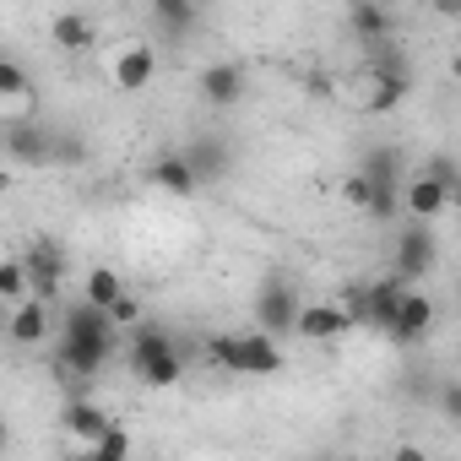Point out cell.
I'll use <instances>...</instances> for the list:
<instances>
[{"label":"cell","instance_id":"obj_2","mask_svg":"<svg viewBox=\"0 0 461 461\" xmlns=\"http://www.w3.org/2000/svg\"><path fill=\"white\" fill-rule=\"evenodd\" d=\"M206 364L228 369V375H277L283 369V353H277V337L267 331H240V337H206Z\"/></svg>","mask_w":461,"mask_h":461},{"label":"cell","instance_id":"obj_15","mask_svg":"<svg viewBox=\"0 0 461 461\" xmlns=\"http://www.w3.org/2000/svg\"><path fill=\"white\" fill-rule=\"evenodd\" d=\"M348 28H353L358 44H380V39H391V12L380 6V0H353V6H348Z\"/></svg>","mask_w":461,"mask_h":461},{"label":"cell","instance_id":"obj_7","mask_svg":"<svg viewBox=\"0 0 461 461\" xmlns=\"http://www.w3.org/2000/svg\"><path fill=\"white\" fill-rule=\"evenodd\" d=\"M429 331H434V299L407 283V288H402V304H396V315H391V326H385V337L402 342V348H412V342H423Z\"/></svg>","mask_w":461,"mask_h":461},{"label":"cell","instance_id":"obj_20","mask_svg":"<svg viewBox=\"0 0 461 461\" xmlns=\"http://www.w3.org/2000/svg\"><path fill=\"white\" fill-rule=\"evenodd\" d=\"M407 93H412V77H369V98H364V109H369V114H391Z\"/></svg>","mask_w":461,"mask_h":461},{"label":"cell","instance_id":"obj_19","mask_svg":"<svg viewBox=\"0 0 461 461\" xmlns=\"http://www.w3.org/2000/svg\"><path fill=\"white\" fill-rule=\"evenodd\" d=\"M50 39H55L60 50H87V44L98 39V28H93L82 12H60V17L50 23Z\"/></svg>","mask_w":461,"mask_h":461},{"label":"cell","instance_id":"obj_17","mask_svg":"<svg viewBox=\"0 0 461 461\" xmlns=\"http://www.w3.org/2000/svg\"><path fill=\"white\" fill-rule=\"evenodd\" d=\"M185 163L195 168V179H201V185H206V179H222V174H228V147H222V141H212V136H201V141L185 152Z\"/></svg>","mask_w":461,"mask_h":461},{"label":"cell","instance_id":"obj_10","mask_svg":"<svg viewBox=\"0 0 461 461\" xmlns=\"http://www.w3.org/2000/svg\"><path fill=\"white\" fill-rule=\"evenodd\" d=\"M109 77L120 93H141L152 77H158V50L152 44H125L114 60H109Z\"/></svg>","mask_w":461,"mask_h":461},{"label":"cell","instance_id":"obj_31","mask_svg":"<svg viewBox=\"0 0 461 461\" xmlns=\"http://www.w3.org/2000/svg\"><path fill=\"white\" fill-rule=\"evenodd\" d=\"M6 185H12V179H6V174H0V190H6Z\"/></svg>","mask_w":461,"mask_h":461},{"label":"cell","instance_id":"obj_5","mask_svg":"<svg viewBox=\"0 0 461 461\" xmlns=\"http://www.w3.org/2000/svg\"><path fill=\"white\" fill-rule=\"evenodd\" d=\"M299 288L294 283H283V277H272L261 294H256V331H267V337H283V331H294V321H299Z\"/></svg>","mask_w":461,"mask_h":461},{"label":"cell","instance_id":"obj_23","mask_svg":"<svg viewBox=\"0 0 461 461\" xmlns=\"http://www.w3.org/2000/svg\"><path fill=\"white\" fill-rule=\"evenodd\" d=\"M120 294H125V283H120L109 267H93V272H87V294H82V299H93V304H104V310H109Z\"/></svg>","mask_w":461,"mask_h":461},{"label":"cell","instance_id":"obj_26","mask_svg":"<svg viewBox=\"0 0 461 461\" xmlns=\"http://www.w3.org/2000/svg\"><path fill=\"white\" fill-rule=\"evenodd\" d=\"M28 294V277H23V261H0V299H23Z\"/></svg>","mask_w":461,"mask_h":461},{"label":"cell","instance_id":"obj_1","mask_svg":"<svg viewBox=\"0 0 461 461\" xmlns=\"http://www.w3.org/2000/svg\"><path fill=\"white\" fill-rule=\"evenodd\" d=\"M114 353V321L104 304L77 299L60 326V380H93Z\"/></svg>","mask_w":461,"mask_h":461},{"label":"cell","instance_id":"obj_21","mask_svg":"<svg viewBox=\"0 0 461 461\" xmlns=\"http://www.w3.org/2000/svg\"><path fill=\"white\" fill-rule=\"evenodd\" d=\"M358 174H364L369 185H396V190H402V152H396V147H375V152L358 163Z\"/></svg>","mask_w":461,"mask_h":461},{"label":"cell","instance_id":"obj_13","mask_svg":"<svg viewBox=\"0 0 461 461\" xmlns=\"http://www.w3.org/2000/svg\"><path fill=\"white\" fill-rule=\"evenodd\" d=\"M402 206H407L418 222H429V217H439V212L450 206V190H445V185L423 168V174H412V179L402 185Z\"/></svg>","mask_w":461,"mask_h":461},{"label":"cell","instance_id":"obj_6","mask_svg":"<svg viewBox=\"0 0 461 461\" xmlns=\"http://www.w3.org/2000/svg\"><path fill=\"white\" fill-rule=\"evenodd\" d=\"M434 267H439V240L412 217V228H402V240H396V277L402 283H423Z\"/></svg>","mask_w":461,"mask_h":461},{"label":"cell","instance_id":"obj_27","mask_svg":"<svg viewBox=\"0 0 461 461\" xmlns=\"http://www.w3.org/2000/svg\"><path fill=\"white\" fill-rule=\"evenodd\" d=\"M429 174H434V179H439L450 195L461 190V174H456V158H450V152H434V158H429Z\"/></svg>","mask_w":461,"mask_h":461},{"label":"cell","instance_id":"obj_14","mask_svg":"<svg viewBox=\"0 0 461 461\" xmlns=\"http://www.w3.org/2000/svg\"><path fill=\"white\" fill-rule=\"evenodd\" d=\"M147 179H152L163 195H195V190H201V179H195V168L185 163V152H163Z\"/></svg>","mask_w":461,"mask_h":461},{"label":"cell","instance_id":"obj_3","mask_svg":"<svg viewBox=\"0 0 461 461\" xmlns=\"http://www.w3.org/2000/svg\"><path fill=\"white\" fill-rule=\"evenodd\" d=\"M131 331V369L141 375V385H152V391H168V385H179V375H185V358H179V348H174V337L168 331H158V326H125Z\"/></svg>","mask_w":461,"mask_h":461},{"label":"cell","instance_id":"obj_28","mask_svg":"<svg viewBox=\"0 0 461 461\" xmlns=\"http://www.w3.org/2000/svg\"><path fill=\"white\" fill-rule=\"evenodd\" d=\"M109 321H114V331H125V326H136V321H141V304H136L131 294H120V299L109 304Z\"/></svg>","mask_w":461,"mask_h":461},{"label":"cell","instance_id":"obj_11","mask_svg":"<svg viewBox=\"0 0 461 461\" xmlns=\"http://www.w3.org/2000/svg\"><path fill=\"white\" fill-rule=\"evenodd\" d=\"M294 331H299L304 342H337V337H348V331H353V321H348V310H342V304H299Z\"/></svg>","mask_w":461,"mask_h":461},{"label":"cell","instance_id":"obj_16","mask_svg":"<svg viewBox=\"0 0 461 461\" xmlns=\"http://www.w3.org/2000/svg\"><path fill=\"white\" fill-rule=\"evenodd\" d=\"M60 423L82 439V445H93L98 434H104V423H109V412L98 407V402H87V396H71L66 402V412H60Z\"/></svg>","mask_w":461,"mask_h":461},{"label":"cell","instance_id":"obj_22","mask_svg":"<svg viewBox=\"0 0 461 461\" xmlns=\"http://www.w3.org/2000/svg\"><path fill=\"white\" fill-rule=\"evenodd\" d=\"M0 104H28L33 109V77L6 55H0Z\"/></svg>","mask_w":461,"mask_h":461},{"label":"cell","instance_id":"obj_25","mask_svg":"<svg viewBox=\"0 0 461 461\" xmlns=\"http://www.w3.org/2000/svg\"><path fill=\"white\" fill-rule=\"evenodd\" d=\"M50 163H71V168L87 163V141H82V136H55V131H50Z\"/></svg>","mask_w":461,"mask_h":461},{"label":"cell","instance_id":"obj_24","mask_svg":"<svg viewBox=\"0 0 461 461\" xmlns=\"http://www.w3.org/2000/svg\"><path fill=\"white\" fill-rule=\"evenodd\" d=\"M93 456H104V461H120V456H131V434H125V429L109 418V423H104V434L93 439Z\"/></svg>","mask_w":461,"mask_h":461},{"label":"cell","instance_id":"obj_29","mask_svg":"<svg viewBox=\"0 0 461 461\" xmlns=\"http://www.w3.org/2000/svg\"><path fill=\"white\" fill-rule=\"evenodd\" d=\"M439 407H445V418H461V385H456V380H445V391H439Z\"/></svg>","mask_w":461,"mask_h":461},{"label":"cell","instance_id":"obj_9","mask_svg":"<svg viewBox=\"0 0 461 461\" xmlns=\"http://www.w3.org/2000/svg\"><path fill=\"white\" fill-rule=\"evenodd\" d=\"M201 98L212 104V109H234L240 98H245V66H234V60H212V66H201Z\"/></svg>","mask_w":461,"mask_h":461},{"label":"cell","instance_id":"obj_8","mask_svg":"<svg viewBox=\"0 0 461 461\" xmlns=\"http://www.w3.org/2000/svg\"><path fill=\"white\" fill-rule=\"evenodd\" d=\"M0 147H6V158H17V163H28V168H44V163H50V131H44L39 120H28V114L0 131Z\"/></svg>","mask_w":461,"mask_h":461},{"label":"cell","instance_id":"obj_18","mask_svg":"<svg viewBox=\"0 0 461 461\" xmlns=\"http://www.w3.org/2000/svg\"><path fill=\"white\" fill-rule=\"evenodd\" d=\"M152 23L168 33V39H185L195 28V0H152Z\"/></svg>","mask_w":461,"mask_h":461},{"label":"cell","instance_id":"obj_12","mask_svg":"<svg viewBox=\"0 0 461 461\" xmlns=\"http://www.w3.org/2000/svg\"><path fill=\"white\" fill-rule=\"evenodd\" d=\"M6 337H12L17 348H39V342L50 337V304L33 299V294H23L17 310H12V321H6Z\"/></svg>","mask_w":461,"mask_h":461},{"label":"cell","instance_id":"obj_4","mask_svg":"<svg viewBox=\"0 0 461 461\" xmlns=\"http://www.w3.org/2000/svg\"><path fill=\"white\" fill-rule=\"evenodd\" d=\"M23 277H28V294L50 304L60 294V277H66V250L55 240H33L28 256H23Z\"/></svg>","mask_w":461,"mask_h":461},{"label":"cell","instance_id":"obj_32","mask_svg":"<svg viewBox=\"0 0 461 461\" xmlns=\"http://www.w3.org/2000/svg\"><path fill=\"white\" fill-rule=\"evenodd\" d=\"M0 450H6V434H0Z\"/></svg>","mask_w":461,"mask_h":461},{"label":"cell","instance_id":"obj_30","mask_svg":"<svg viewBox=\"0 0 461 461\" xmlns=\"http://www.w3.org/2000/svg\"><path fill=\"white\" fill-rule=\"evenodd\" d=\"M434 12L439 17H461V0H434Z\"/></svg>","mask_w":461,"mask_h":461}]
</instances>
